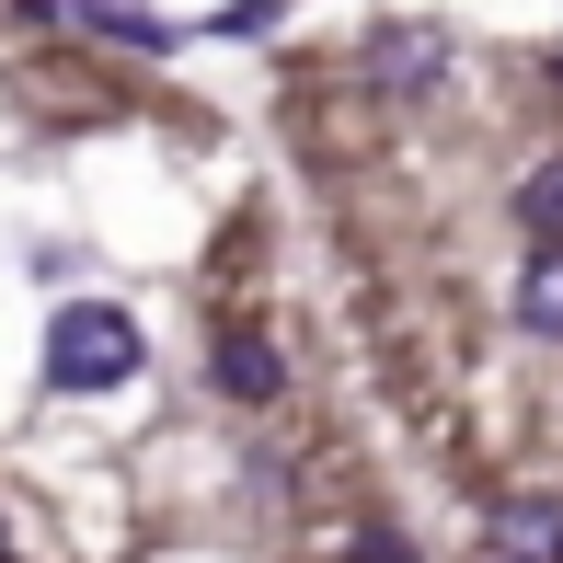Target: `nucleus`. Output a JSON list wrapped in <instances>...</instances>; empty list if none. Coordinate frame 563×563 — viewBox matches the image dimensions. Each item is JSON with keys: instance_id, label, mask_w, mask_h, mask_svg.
<instances>
[{"instance_id": "obj_4", "label": "nucleus", "mask_w": 563, "mask_h": 563, "mask_svg": "<svg viewBox=\"0 0 563 563\" xmlns=\"http://www.w3.org/2000/svg\"><path fill=\"white\" fill-rule=\"evenodd\" d=\"M483 541H495V563H563V495L552 483H506L483 506Z\"/></svg>"}, {"instance_id": "obj_5", "label": "nucleus", "mask_w": 563, "mask_h": 563, "mask_svg": "<svg viewBox=\"0 0 563 563\" xmlns=\"http://www.w3.org/2000/svg\"><path fill=\"white\" fill-rule=\"evenodd\" d=\"M58 12L81 23L92 46H126V58H173V46H185V23L150 12V0H58Z\"/></svg>"}, {"instance_id": "obj_1", "label": "nucleus", "mask_w": 563, "mask_h": 563, "mask_svg": "<svg viewBox=\"0 0 563 563\" xmlns=\"http://www.w3.org/2000/svg\"><path fill=\"white\" fill-rule=\"evenodd\" d=\"M115 379H139V322L115 299H69L46 322V391H115Z\"/></svg>"}, {"instance_id": "obj_10", "label": "nucleus", "mask_w": 563, "mask_h": 563, "mask_svg": "<svg viewBox=\"0 0 563 563\" xmlns=\"http://www.w3.org/2000/svg\"><path fill=\"white\" fill-rule=\"evenodd\" d=\"M0 563H12V529H0Z\"/></svg>"}, {"instance_id": "obj_2", "label": "nucleus", "mask_w": 563, "mask_h": 563, "mask_svg": "<svg viewBox=\"0 0 563 563\" xmlns=\"http://www.w3.org/2000/svg\"><path fill=\"white\" fill-rule=\"evenodd\" d=\"M356 69H368V92H391V104H438L449 69H460V46H449V23L391 12V23H368V35H356Z\"/></svg>"}, {"instance_id": "obj_6", "label": "nucleus", "mask_w": 563, "mask_h": 563, "mask_svg": "<svg viewBox=\"0 0 563 563\" xmlns=\"http://www.w3.org/2000/svg\"><path fill=\"white\" fill-rule=\"evenodd\" d=\"M506 311H518V334H541V345H563V242H529L518 288H506Z\"/></svg>"}, {"instance_id": "obj_8", "label": "nucleus", "mask_w": 563, "mask_h": 563, "mask_svg": "<svg viewBox=\"0 0 563 563\" xmlns=\"http://www.w3.org/2000/svg\"><path fill=\"white\" fill-rule=\"evenodd\" d=\"M334 563H426L415 541H402V529H345V552Z\"/></svg>"}, {"instance_id": "obj_9", "label": "nucleus", "mask_w": 563, "mask_h": 563, "mask_svg": "<svg viewBox=\"0 0 563 563\" xmlns=\"http://www.w3.org/2000/svg\"><path fill=\"white\" fill-rule=\"evenodd\" d=\"M276 12H288V0H230V12H219V35H265Z\"/></svg>"}, {"instance_id": "obj_7", "label": "nucleus", "mask_w": 563, "mask_h": 563, "mask_svg": "<svg viewBox=\"0 0 563 563\" xmlns=\"http://www.w3.org/2000/svg\"><path fill=\"white\" fill-rule=\"evenodd\" d=\"M518 230L529 242H563V150H541V162L518 173Z\"/></svg>"}, {"instance_id": "obj_11", "label": "nucleus", "mask_w": 563, "mask_h": 563, "mask_svg": "<svg viewBox=\"0 0 563 563\" xmlns=\"http://www.w3.org/2000/svg\"><path fill=\"white\" fill-rule=\"evenodd\" d=\"M552 81H563V46H552Z\"/></svg>"}, {"instance_id": "obj_3", "label": "nucleus", "mask_w": 563, "mask_h": 563, "mask_svg": "<svg viewBox=\"0 0 563 563\" xmlns=\"http://www.w3.org/2000/svg\"><path fill=\"white\" fill-rule=\"evenodd\" d=\"M208 391L242 402V415H276V402H288V345H276L253 311H219L208 322Z\"/></svg>"}]
</instances>
